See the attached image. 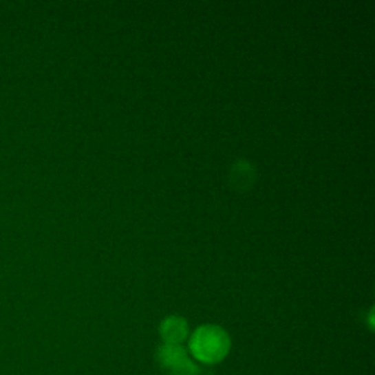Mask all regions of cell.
I'll return each mask as SVG.
<instances>
[{"label":"cell","instance_id":"obj_1","mask_svg":"<svg viewBox=\"0 0 375 375\" xmlns=\"http://www.w3.org/2000/svg\"><path fill=\"white\" fill-rule=\"evenodd\" d=\"M191 352L204 363L220 362L229 352L231 340L223 328L217 325H202L191 339Z\"/></svg>","mask_w":375,"mask_h":375},{"label":"cell","instance_id":"obj_2","mask_svg":"<svg viewBox=\"0 0 375 375\" xmlns=\"http://www.w3.org/2000/svg\"><path fill=\"white\" fill-rule=\"evenodd\" d=\"M160 333L167 345H180L188 337V324L180 317H169L162 323Z\"/></svg>","mask_w":375,"mask_h":375},{"label":"cell","instance_id":"obj_3","mask_svg":"<svg viewBox=\"0 0 375 375\" xmlns=\"http://www.w3.org/2000/svg\"><path fill=\"white\" fill-rule=\"evenodd\" d=\"M157 359H158V362L162 363V367L164 369L172 371L173 368L186 362L189 358H188L186 350L180 345H167L166 343L160 349H158Z\"/></svg>","mask_w":375,"mask_h":375},{"label":"cell","instance_id":"obj_4","mask_svg":"<svg viewBox=\"0 0 375 375\" xmlns=\"http://www.w3.org/2000/svg\"><path fill=\"white\" fill-rule=\"evenodd\" d=\"M198 368L192 363L191 359L182 363V365L173 368L172 371H169V375H197Z\"/></svg>","mask_w":375,"mask_h":375}]
</instances>
